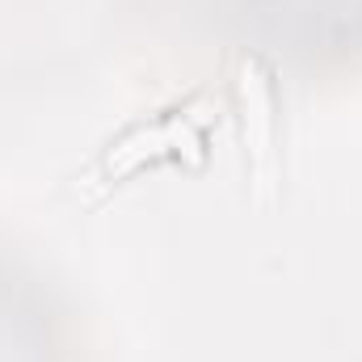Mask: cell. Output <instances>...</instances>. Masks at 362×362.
<instances>
[{
    "mask_svg": "<svg viewBox=\"0 0 362 362\" xmlns=\"http://www.w3.org/2000/svg\"><path fill=\"white\" fill-rule=\"evenodd\" d=\"M240 110H245V156H249V173L253 189L262 202H270V194L282 181V156H278V101H274L270 76L262 68V59H245L240 64Z\"/></svg>",
    "mask_w": 362,
    "mask_h": 362,
    "instance_id": "obj_1",
    "label": "cell"
},
{
    "mask_svg": "<svg viewBox=\"0 0 362 362\" xmlns=\"http://www.w3.org/2000/svg\"><path fill=\"white\" fill-rule=\"evenodd\" d=\"M181 135H185V122H152V127H135L131 135H122L110 152H105V173L110 177H122L131 169H139L148 156H160L165 148H173Z\"/></svg>",
    "mask_w": 362,
    "mask_h": 362,
    "instance_id": "obj_2",
    "label": "cell"
}]
</instances>
